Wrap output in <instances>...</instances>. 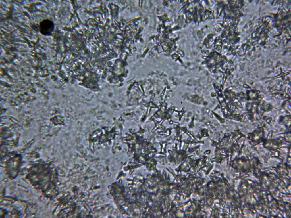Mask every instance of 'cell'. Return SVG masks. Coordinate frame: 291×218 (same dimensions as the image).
Listing matches in <instances>:
<instances>
[{
    "mask_svg": "<svg viewBox=\"0 0 291 218\" xmlns=\"http://www.w3.org/2000/svg\"><path fill=\"white\" fill-rule=\"evenodd\" d=\"M54 24L53 22L49 19H45L39 24V30L40 33L45 36L50 35L53 31Z\"/></svg>",
    "mask_w": 291,
    "mask_h": 218,
    "instance_id": "1",
    "label": "cell"
}]
</instances>
